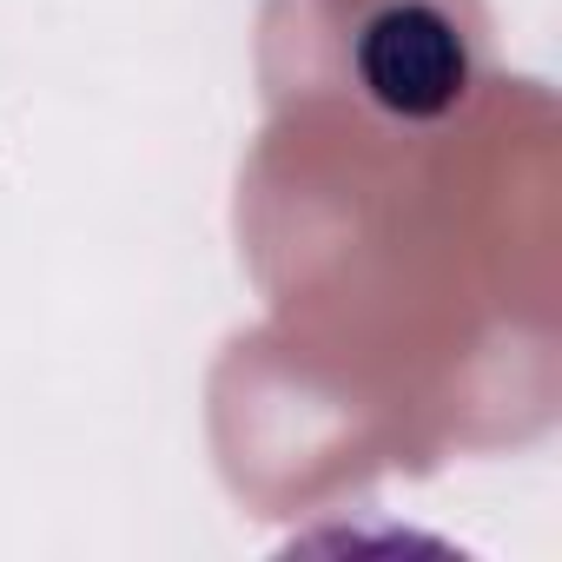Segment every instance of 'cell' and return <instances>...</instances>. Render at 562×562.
Segmentation results:
<instances>
[{
	"label": "cell",
	"instance_id": "obj_1",
	"mask_svg": "<svg viewBox=\"0 0 562 562\" xmlns=\"http://www.w3.org/2000/svg\"><path fill=\"white\" fill-rule=\"evenodd\" d=\"M345 60L391 126H437L483 80V21L470 0H371L351 21Z\"/></svg>",
	"mask_w": 562,
	"mask_h": 562
}]
</instances>
